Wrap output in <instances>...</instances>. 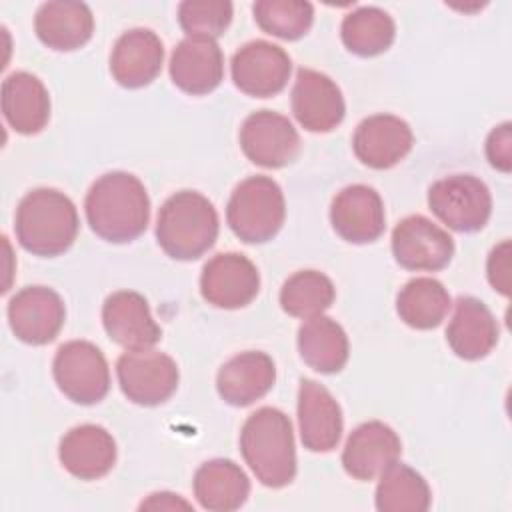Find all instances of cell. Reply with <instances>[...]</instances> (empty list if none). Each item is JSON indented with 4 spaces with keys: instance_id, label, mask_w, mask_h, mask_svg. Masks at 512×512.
<instances>
[{
    "instance_id": "obj_1",
    "label": "cell",
    "mask_w": 512,
    "mask_h": 512,
    "mask_svg": "<svg viewBox=\"0 0 512 512\" xmlns=\"http://www.w3.org/2000/svg\"><path fill=\"white\" fill-rule=\"evenodd\" d=\"M86 220L96 236L126 244L144 234L150 222V198L144 184L128 172L102 174L84 200Z\"/></svg>"
},
{
    "instance_id": "obj_2",
    "label": "cell",
    "mask_w": 512,
    "mask_h": 512,
    "mask_svg": "<svg viewBox=\"0 0 512 512\" xmlns=\"http://www.w3.org/2000/svg\"><path fill=\"white\" fill-rule=\"evenodd\" d=\"M78 228L74 202L56 188H34L16 208V240L26 252L40 258L64 254L74 244Z\"/></svg>"
},
{
    "instance_id": "obj_3",
    "label": "cell",
    "mask_w": 512,
    "mask_h": 512,
    "mask_svg": "<svg viewBox=\"0 0 512 512\" xmlns=\"http://www.w3.org/2000/svg\"><path fill=\"white\" fill-rule=\"evenodd\" d=\"M240 452L256 480L268 488L288 486L296 476V446L290 418L272 406L252 412L240 430Z\"/></svg>"
},
{
    "instance_id": "obj_4",
    "label": "cell",
    "mask_w": 512,
    "mask_h": 512,
    "mask_svg": "<svg viewBox=\"0 0 512 512\" xmlns=\"http://www.w3.org/2000/svg\"><path fill=\"white\" fill-rule=\"evenodd\" d=\"M220 230L212 202L194 190L172 194L160 208L156 220V240L174 260H196L216 242Z\"/></svg>"
},
{
    "instance_id": "obj_5",
    "label": "cell",
    "mask_w": 512,
    "mask_h": 512,
    "mask_svg": "<svg viewBox=\"0 0 512 512\" xmlns=\"http://www.w3.org/2000/svg\"><path fill=\"white\" fill-rule=\"evenodd\" d=\"M286 218L282 188L268 176H250L242 180L226 206L230 230L246 244H264L272 240Z\"/></svg>"
},
{
    "instance_id": "obj_6",
    "label": "cell",
    "mask_w": 512,
    "mask_h": 512,
    "mask_svg": "<svg viewBox=\"0 0 512 512\" xmlns=\"http://www.w3.org/2000/svg\"><path fill=\"white\" fill-rule=\"evenodd\" d=\"M52 374L60 392L82 406L98 404L110 390L108 362L88 340L64 342L54 354Z\"/></svg>"
},
{
    "instance_id": "obj_7",
    "label": "cell",
    "mask_w": 512,
    "mask_h": 512,
    "mask_svg": "<svg viewBox=\"0 0 512 512\" xmlns=\"http://www.w3.org/2000/svg\"><path fill=\"white\" fill-rule=\"evenodd\" d=\"M432 214L456 232H478L492 214L488 186L472 174H452L428 188Z\"/></svg>"
},
{
    "instance_id": "obj_8",
    "label": "cell",
    "mask_w": 512,
    "mask_h": 512,
    "mask_svg": "<svg viewBox=\"0 0 512 512\" xmlns=\"http://www.w3.org/2000/svg\"><path fill=\"white\" fill-rule=\"evenodd\" d=\"M116 376L122 394L138 406H158L178 388L180 372L176 362L158 350L126 352L116 362Z\"/></svg>"
},
{
    "instance_id": "obj_9",
    "label": "cell",
    "mask_w": 512,
    "mask_h": 512,
    "mask_svg": "<svg viewBox=\"0 0 512 512\" xmlns=\"http://www.w3.org/2000/svg\"><path fill=\"white\" fill-rule=\"evenodd\" d=\"M230 72L240 92L254 98H268L286 88L292 60L284 48L268 40H252L234 52Z\"/></svg>"
},
{
    "instance_id": "obj_10",
    "label": "cell",
    "mask_w": 512,
    "mask_h": 512,
    "mask_svg": "<svg viewBox=\"0 0 512 512\" xmlns=\"http://www.w3.org/2000/svg\"><path fill=\"white\" fill-rule=\"evenodd\" d=\"M394 260L406 270L436 272L454 256L452 236L422 214L402 218L392 230Z\"/></svg>"
},
{
    "instance_id": "obj_11",
    "label": "cell",
    "mask_w": 512,
    "mask_h": 512,
    "mask_svg": "<svg viewBox=\"0 0 512 512\" xmlns=\"http://www.w3.org/2000/svg\"><path fill=\"white\" fill-rule=\"evenodd\" d=\"M260 290V274L250 258L238 252L212 256L200 274L202 298L224 310L248 306Z\"/></svg>"
},
{
    "instance_id": "obj_12",
    "label": "cell",
    "mask_w": 512,
    "mask_h": 512,
    "mask_svg": "<svg viewBox=\"0 0 512 512\" xmlns=\"http://www.w3.org/2000/svg\"><path fill=\"white\" fill-rule=\"evenodd\" d=\"M66 320V306L48 286H26L8 302V324L18 340L32 346L52 342Z\"/></svg>"
},
{
    "instance_id": "obj_13",
    "label": "cell",
    "mask_w": 512,
    "mask_h": 512,
    "mask_svg": "<svg viewBox=\"0 0 512 512\" xmlns=\"http://www.w3.org/2000/svg\"><path fill=\"white\" fill-rule=\"evenodd\" d=\"M240 148L256 166L282 168L296 160L300 136L286 116L272 110H258L242 122Z\"/></svg>"
},
{
    "instance_id": "obj_14",
    "label": "cell",
    "mask_w": 512,
    "mask_h": 512,
    "mask_svg": "<svg viewBox=\"0 0 512 512\" xmlns=\"http://www.w3.org/2000/svg\"><path fill=\"white\" fill-rule=\"evenodd\" d=\"M330 222L334 232L350 244L374 242L386 228L384 202L380 194L366 184L346 186L330 204Z\"/></svg>"
},
{
    "instance_id": "obj_15",
    "label": "cell",
    "mask_w": 512,
    "mask_h": 512,
    "mask_svg": "<svg viewBox=\"0 0 512 512\" xmlns=\"http://www.w3.org/2000/svg\"><path fill=\"white\" fill-rule=\"evenodd\" d=\"M102 324L110 340L128 352L148 350L162 338L146 298L134 290H118L104 300Z\"/></svg>"
},
{
    "instance_id": "obj_16",
    "label": "cell",
    "mask_w": 512,
    "mask_h": 512,
    "mask_svg": "<svg viewBox=\"0 0 512 512\" xmlns=\"http://www.w3.org/2000/svg\"><path fill=\"white\" fill-rule=\"evenodd\" d=\"M292 112L308 132H330L346 114L338 84L324 72L300 68L292 88Z\"/></svg>"
},
{
    "instance_id": "obj_17",
    "label": "cell",
    "mask_w": 512,
    "mask_h": 512,
    "mask_svg": "<svg viewBox=\"0 0 512 512\" xmlns=\"http://www.w3.org/2000/svg\"><path fill=\"white\" fill-rule=\"evenodd\" d=\"M412 144V128L394 114H372L364 118L352 136L356 158L374 170L396 166L412 150Z\"/></svg>"
},
{
    "instance_id": "obj_18",
    "label": "cell",
    "mask_w": 512,
    "mask_h": 512,
    "mask_svg": "<svg viewBox=\"0 0 512 512\" xmlns=\"http://www.w3.org/2000/svg\"><path fill=\"white\" fill-rule=\"evenodd\" d=\"M402 442L398 434L380 420L356 426L342 450V466L348 476L368 482L398 462Z\"/></svg>"
},
{
    "instance_id": "obj_19",
    "label": "cell",
    "mask_w": 512,
    "mask_h": 512,
    "mask_svg": "<svg viewBox=\"0 0 512 512\" xmlns=\"http://www.w3.org/2000/svg\"><path fill=\"white\" fill-rule=\"evenodd\" d=\"M170 78L186 94L202 96L224 78V54L214 38L186 36L170 56Z\"/></svg>"
},
{
    "instance_id": "obj_20",
    "label": "cell",
    "mask_w": 512,
    "mask_h": 512,
    "mask_svg": "<svg viewBox=\"0 0 512 512\" xmlns=\"http://www.w3.org/2000/svg\"><path fill=\"white\" fill-rule=\"evenodd\" d=\"M300 440L310 452H330L338 446L344 418L334 396L316 380L304 378L298 388Z\"/></svg>"
},
{
    "instance_id": "obj_21",
    "label": "cell",
    "mask_w": 512,
    "mask_h": 512,
    "mask_svg": "<svg viewBox=\"0 0 512 512\" xmlns=\"http://www.w3.org/2000/svg\"><path fill=\"white\" fill-rule=\"evenodd\" d=\"M164 64V44L150 28L124 32L110 54V74L124 88H142L156 80Z\"/></svg>"
},
{
    "instance_id": "obj_22",
    "label": "cell",
    "mask_w": 512,
    "mask_h": 512,
    "mask_svg": "<svg viewBox=\"0 0 512 512\" xmlns=\"http://www.w3.org/2000/svg\"><path fill=\"white\" fill-rule=\"evenodd\" d=\"M276 382L274 360L266 352L248 350L224 362L216 376L220 398L236 408H244L266 396Z\"/></svg>"
},
{
    "instance_id": "obj_23",
    "label": "cell",
    "mask_w": 512,
    "mask_h": 512,
    "mask_svg": "<svg viewBox=\"0 0 512 512\" xmlns=\"http://www.w3.org/2000/svg\"><path fill=\"white\" fill-rule=\"evenodd\" d=\"M58 458L72 476L80 480H98L106 476L116 462V442L106 428L98 424H80L62 436Z\"/></svg>"
},
{
    "instance_id": "obj_24",
    "label": "cell",
    "mask_w": 512,
    "mask_h": 512,
    "mask_svg": "<svg viewBox=\"0 0 512 512\" xmlns=\"http://www.w3.org/2000/svg\"><path fill=\"white\" fill-rule=\"evenodd\" d=\"M446 340L458 358L480 360L498 342V322L482 300L460 296L446 328Z\"/></svg>"
},
{
    "instance_id": "obj_25",
    "label": "cell",
    "mask_w": 512,
    "mask_h": 512,
    "mask_svg": "<svg viewBox=\"0 0 512 512\" xmlns=\"http://www.w3.org/2000/svg\"><path fill=\"white\" fill-rule=\"evenodd\" d=\"M34 30L44 46L58 52H70L92 38L94 16L84 2H44L36 10Z\"/></svg>"
},
{
    "instance_id": "obj_26",
    "label": "cell",
    "mask_w": 512,
    "mask_h": 512,
    "mask_svg": "<svg viewBox=\"0 0 512 512\" xmlns=\"http://www.w3.org/2000/svg\"><path fill=\"white\" fill-rule=\"evenodd\" d=\"M2 114L12 130L38 134L50 120V96L42 80L30 72H12L2 82Z\"/></svg>"
},
{
    "instance_id": "obj_27",
    "label": "cell",
    "mask_w": 512,
    "mask_h": 512,
    "mask_svg": "<svg viewBox=\"0 0 512 512\" xmlns=\"http://www.w3.org/2000/svg\"><path fill=\"white\" fill-rule=\"evenodd\" d=\"M192 486L200 506L214 512L238 510L250 494L248 476L236 462L228 458L204 462L196 470Z\"/></svg>"
},
{
    "instance_id": "obj_28",
    "label": "cell",
    "mask_w": 512,
    "mask_h": 512,
    "mask_svg": "<svg viewBox=\"0 0 512 512\" xmlns=\"http://www.w3.org/2000/svg\"><path fill=\"white\" fill-rule=\"evenodd\" d=\"M298 352L306 366L320 374L340 372L348 362V336L328 316H312L298 328Z\"/></svg>"
},
{
    "instance_id": "obj_29",
    "label": "cell",
    "mask_w": 512,
    "mask_h": 512,
    "mask_svg": "<svg viewBox=\"0 0 512 512\" xmlns=\"http://www.w3.org/2000/svg\"><path fill=\"white\" fill-rule=\"evenodd\" d=\"M450 294L436 278H412L396 296L400 320L416 330H432L442 324L450 310Z\"/></svg>"
},
{
    "instance_id": "obj_30",
    "label": "cell",
    "mask_w": 512,
    "mask_h": 512,
    "mask_svg": "<svg viewBox=\"0 0 512 512\" xmlns=\"http://www.w3.org/2000/svg\"><path fill=\"white\" fill-rule=\"evenodd\" d=\"M344 46L362 58L386 52L396 36L392 16L378 6H360L348 12L340 26Z\"/></svg>"
},
{
    "instance_id": "obj_31",
    "label": "cell",
    "mask_w": 512,
    "mask_h": 512,
    "mask_svg": "<svg viewBox=\"0 0 512 512\" xmlns=\"http://www.w3.org/2000/svg\"><path fill=\"white\" fill-rule=\"evenodd\" d=\"M374 502L380 512H426L432 492L422 474L406 464L394 462L380 474Z\"/></svg>"
},
{
    "instance_id": "obj_32",
    "label": "cell",
    "mask_w": 512,
    "mask_h": 512,
    "mask_svg": "<svg viewBox=\"0 0 512 512\" xmlns=\"http://www.w3.org/2000/svg\"><path fill=\"white\" fill-rule=\"evenodd\" d=\"M336 288L332 280L318 270H300L292 274L280 290V306L296 318L320 316L332 306Z\"/></svg>"
},
{
    "instance_id": "obj_33",
    "label": "cell",
    "mask_w": 512,
    "mask_h": 512,
    "mask_svg": "<svg viewBox=\"0 0 512 512\" xmlns=\"http://www.w3.org/2000/svg\"><path fill=\"white\" fill-rule=\"evenodd\" d=\"M252 12L266 34L282 40L302 38L314 22V6L304 0H258Z\"/></svg>"
},
{
    "instance_id": "obj_34",
    "label": "cell",
    "mask_w": 512,
    "mask_h": 512,
    "mask_svg": "<svg viewBox=\"0 0 512 512\" xmlns=\"http://www.w3.org/2000/svg\"><path fill=\"white\" fill-rule=\"evenodd\" d=\"M228 0H184L178 6V22L188 36L218 38L232 22Z\"/></svg>"
},
{
    "instance_id": "obj_35",
    "label": "cell",
    "mask_w": 512,
    "mask_h": 512,
    "mask_svg": "<svg viewBox=\"0 0 512 512\" xmlns=\"http://www.w3.org/2000/svg\"><path fill=\"white\" fill-rule=\"evenodd\" d=\"M486 158L490 166L508 174L512 170V124L502 122L486 138Z\"/></svg>"
},
{
    "instance_id": "obj_36",
    "label": "cell",
    "mask_w": 512,
    "mask_h": 512,
    "mask_svg": "<svg viewBox=\"0 0 512 512\" xmlns=\"http://www.w3.org/2000/svg\"><path fill=\"white\" fill-rule=\"evenodd\" d=\"M486 274L494 290L504 296L510 294V240H502L492 248L486 262Z\"/></svg>"
},
{
    "instance_id": "obj_37",
    "label": "cell",
    "mask_w": 512,
    "mask_h": 512,
    "mask_svg": "<svg viewBox=\"0 0 512 512\" xmlns=\"http://www.w3.org/2000/svg\"><path fill=\"white\" fill-rule=\"evenodd\" d=\"M140 508H190L188 502H184L182 498H178V494L172 492H156L150 494V498L146 502L140 504Z\"/></svg>"
}]
</instances>
